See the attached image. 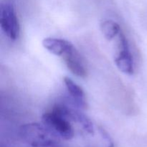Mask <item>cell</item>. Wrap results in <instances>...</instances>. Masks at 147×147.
<instances>
[{"mask_svg":"<svg viewBox=\"0 0 147 147\" xmlns=\"http://www.w3.org/2000/svg\"><path fill=\"white\" fill-rule=\"evenodd\" d=\"M20 135L23 141L32 147H57L60 138L45 125L30 123L22 125Z\"/></svg>","mask_w":147,"mask_h":147,"instance_id":"cell-1","label":"cell"},{"mask_svg":"<svg viewBox=\"0 0 147 147\" xmlns=\"http://www.w3.org/2000/svg\"><path fill=\"white\" fill-rule=\"evenodd\" d=\"M43 124L60 139L70 140L74 137L75 131L71 121L65 115L63 105H56L42 116Z\"/></svg>","mask_w":147,"mask_h":147,"instance_id":"cell-2","label":"cell"},{"mask_svg":"<svg viewBox=\"0 0 147 147\" xmlns=\"http://www.w3.org/2000/svg\"><path fill=\"white\" fill-rule=\"evenodd\" d=\"M0 25L5 35L11 40H16L20 32V23L14 6L4 3L0 10Z\"/></svg>","mask_w":147,"mask_h":147,"instance_id":"cell-3","label":"cell"},{"mask_svg":"<svg viewBox=\"0 0 147 147\" xmlns=\"http://www.w3.org/2000/svg\"><path fill=\"white\" fill-rule=\"evenodd\" d=\"M118 53L115 58V64L119 70L127 75H132L134 72L133 56L130 50L129 41L123 32L118 36Z\"/></svg>","mask_w":147,"mask_h":147,"instance_id":"cell-4","label":"cell"},{"mask_svg":"<svg viewBox=\"0 0 147 147\" xmlns=\"http://www.w3.org/2000/svg\"><path fill=\"white\" fill-rule=\"evenodd\" d=\"M62 57L67 67L73 74L80 78L86 77L87 75L86 66L81 56L74 46L67 50Z\"/></svg>","mask_w":147,"mask_h":147,"instance_id":"cell-5","label":"cell"},{"mask_svg":"<svg viewBox=\"0 0 147 147\" xmlns=\"http://www.w3.org/2000/svg\"><path fill=\"white\" fill-rule=\"evenodd\" d=\"M42 45L47 51L59 57H62L67 50L73 47V45L67 40L54 37L45 38Z\"/></svg>","mask_w":147,"mask_h":147,"instance_id":"cell-6","label":"cell"},{"mask_svg":"<svg viewBox=\"0 0 147 147\" xmlns=\"http://www.w3.org/2000/svg\"><path fill=\"white\" fill-rule=\"evenodd\" d=\"M63 82L69 95L76 104L81 109H86L87 101H86V94L82 88L67 76L64 77Z\"/></svg>","mask_w":147,"mask_h":147,"instance_id":"cell-7","label":"cell"},{"mask_svg":"<svg viewBox=\"0 0 147 147\" xmlns=\"http://www.w3.org/2000/svg\"><path fill=\"white\" fill-rule=\"evenodd\" d=\"M100 30L105 38L109 41L118 37L122 31L120 25L111 20H103L100 24Z\"/></svg>","mask_w":147,"mask_h":147,"instance_id":"cell-8","label":"cell"}]
</instances>
